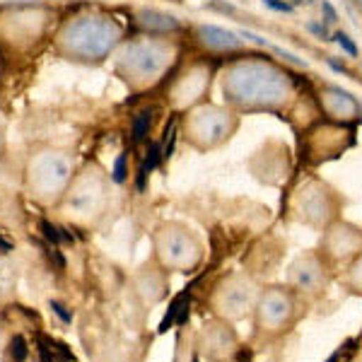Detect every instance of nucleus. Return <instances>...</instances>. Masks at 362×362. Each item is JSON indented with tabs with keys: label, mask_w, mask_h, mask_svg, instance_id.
Listing matches in <instances>:
<instances>
[{
	"label": "nucleus",
	"mask_w": 362,
	"mask_h": 362,
	"mask_svg": "<svg viewBox=\"0 0 362 362\" xmlns=\"http://www.w3.org/2000/svg\"><path fill=\"white\" fill-rule=\"evenodd\" d=\"M218 87L223 102L242 116L271 114L288 119L300 102L297 80L276 58L247 51L220 66Z\"/></svg>",
	"instance_id": "f257e3e1"
},
{
	"label": "nucleus",
	"mask_w": 362,
	"mask_h": 362,
	"mask_svg": "<svg viewBox=\"0 0 362 362\" xmlns=\"http://www.w3.org/2000/svg\"><path fill=\"white\" fill-rule=\"evenodd\" d=\"M126 37V25L116 15L99 8H83L61 17L51 34V49L70 66L102 68L112 61Z\"/></svg>",
	"instance_id": "f03ea898"
},
{
	"label": "nucleus",
	"mask_w": 362,
	"mask_h": 362,
	"mask_svg": "<svg viewBox=\"0 0 362 362\" xmlns=\"http://www.w3.org/2000/svg\"><path fill=\"white\" fill-rule=\"evenodd\" d=\"M184 56L181 34L133 32L112 56V68L119 83L131 95H145L167 83Z\"/></svg>",
	"instance_id": "7ed1b4c3"
},
{
	"label": "nucleus",
	"mask_w": 362,
	"mask_h": 362,
	"mask_svg": "<svg viewBox=\"0 0 362 362\" xmlns=\"http://www.w3.org/2000/svg\"><path fill=\"white\" fill-rule=\"evenodd\" d=\"M116 179L97 160H83L61 203L54 208L58 218L78 230H97L114 206Z\"/></svg>",
	"instance_id": "20e7f679"
},
{
	"label": "nucleus",
	"mask_w": 362,
	"mask_h": 362,
	"mask_svg": "<svg viewBox=\"0 0 362 362\" xmlns=\"http://www.w3.org/2000/svg\"><path fill=\"white\" fill-rule=\"evenodd\" d=\"M80 162L75 150L54 143H34L22 165V191L42 208H56Z\"/></svg>",
	"instance_id": "39448f33"
},
{
	"label": "nucleus",
	"mask_w": 362,
	"mask_h": 362,
	"mask_svg": "<svg viewBox=\"0 0 362 362\" xmlns=\"http://www.w3.org/2000/svg\"><path fill=\"white\" fill-rule=\"evenodd\" d=\"M242 119L244 116L232 107H227L225 102H206L181 114L179 136L191 150L208 155L215 153V150H223L225 145L235 140L239 128H242Z\"/></svg>",
	"instance_id": "423d86ee"
},
{
	"label": "nucleus",
	"mask_w": 362,
	"mask_h": 362,
	"mask_svg": "<svg viewBox=\"0 0 362 362\" xmlns=\"http://www.w3.org/2000/svg\"><path fill=\"white\" fill-rule=\"evenodd\" d=\"M58 22V8L51 3H5L0 5V46L8 51H32L44 39H51Z\"/></svg>",
	"instance_id": "0eeeda50"
},
{
	"label": "nucleus",
	"mask_w": 362,
	"mask_h": 362,
	"mask_svg": "<svg viewBox=\"0 0 362 362\" xmlns=\"http://www.w3.org/2000/svg\"><path fill=\"white\" fill-rule=\"evenodd\" d=\"M346 198L334 184L321 177H305L290 191L285 215L293 223L324 232L331 223L343 218Z\"/></svg>",
	"instance_id": "6e6552de"
},
{
	"label": "nucleus",
	"mask_w": 362,
	"mask_h": 362,
	"mask_svg": "<svg viewBox=\"0 0 362 362\" xmlns=\"http://www.w3.org/2000/svg\"><path fill=\"white\" fill-rule=\"evenodd\" d=\"M153 259L167 273H194L206 259V244L191 225L179 220H162L155 225Z\"/></svg>",
	"instance_id": "1a4fd4ad"
},
{
	"label": "nucleus",
	"mask_w": 362,
	"mask_h": 362,
	"mask_svg": "<svg viewBox=\"0 0 362 362\" xmlns=\"http://www.w3.org/2000/svg\"><path fill=\"white\" fill-rule=\"evenodd\" d=\"M220 66L208 56L181 58V63L172 70L165 87V104L174 114H184L198 104L210 102V92L218 80Z\"/></svg>",
	"instance_id": "9d476101"
},
{
	"label": "nucleus",
	"mask_w": 362,
	"mask_h": 362,
	"mask_svg": "<svg viewBox=\"0 0 362 362\" xmlns=\"http://www.w3.org/2000/svg\"><path fill=\"white\" fill-rule=\"evenodd\" d=\"M302 302L290 285H268L261 288V295L256 300V307L251 312L254 331L264 338H280L302 319Z\"/></svg>",
	"instance_id": "9b49d317"
},
{
	"label": "nucleus",
	"mask_w": 362,
	"mask_h": 362,
	"mask_svg": "<svg viewBox=\"0 0 362 362\" xmlns=\"http://www.w3.org/2000/svg\"><path fill=\"white\" fill-rule=\"evenodd\" d=\"M259 295H261V285L251 273L232 271L215 283L208 305L213 309L215 317L232 324V321L247 319L254 312Z\"/></svg>",
	"instance_id": "f8f14e48"
},
{
	"label": "nucleus",
	"mask_w": 362,
	"mask_h": 362,
	"mask_svg": "<svg viewBox=\"0 0 362 362\" xmlns=\"http://www.w3.org/2000/svg\"><path fill=\"white\" fill-rule=\"evenodd\" d=\"M355 126L317 119L302 131V160L312 167L334 162L355 145Z\"/></svg>",
	"instance_id": "ddd939ff"
},
{
	"label": "nucleus",
	"mask_w": 362,
	"mask_h": 362,
	"mask_svg": "<svg viewBox=\"0 0 362 362\" xmlns=\"http://www.w3.org/2000/svg\"><path fill=\"white\" fill-rule=\"evenodd\" d=\"M334 273V264L321 254V249H307L290 261L288 285L305 300H317L329 290Z\"/></svg>",
	"instance_id": "4468645a"
},
{
	"label": "nucleus",
	"mask_w": 362,
	"mask_h": 362,
	"mask_svg": "<svg viewBox=\"0 0 362 362\" xmlns=\"http://www.w3.org/2000/svg\"><path fill=\"white\" fill-rule=\"evenodd\" d=\"M186 37H189V44L194 46L198 54L213 58V61H218V58L230 61V58L251 51V46L247 42H242L235 32H230V29H225V27H218V25L194 22V25L186 27Z\"/></svg>",
	"instance_id": "2eb2a0df"
},
{
	"label": "nucleus",
	"mask_w": 362,
	"mask_h": 362,
	"mask_svg": "<svg viewBox=\"0 0 362 362\" xmlns=\"http://www.w3.org/2000/svg\"><path fill=\"white\" fill-rule=\"evenodd\" d=\"M319 249L334 264V268H346L350 261L362 254V227L346 218H338L336 223H331L321 232Z\"/></svg>",
	"instance_id": "dca6fc26"
},
{
	"label": "nucleus",
	"mask_w": 362,
	"mask_h": 362,
	"mask_svg": "<svg viewBox=\"0 0 362 362\" xmlns=\"http://www.w3.org/2000/svg\"><path fill=\"white\" fill-rule=\"evenodd\" d=\"M314 104H317L321 119L334 121V124L358 126L362 121V104L348 90L334 83H319L314 87Z\"/></svg>",
	"instance_id": "f3484780"
},
{
	"label": "nucleus",
	"mask_w": 362,
	"mask_h": 362,
	"mask_svg": "<svg viewBox=\"0 0 362 362\" xmlns=\"http://www.w3.org/2000/svg\"><path fill=\"white\" fill-rule=\"evenodd\" d=\"M201 348L206 350V355H210V358H225V355H230L237 348V334L230 321L215 317V321L206 324V329L201 334Z\"/></svg>",
	"instance_id": "a211bd4d"
},
{
	"label": "nucleus",
	"mask_w": 362,
	"mask_h": 362,
	"mask_svg": "<svg viewBox=\"0 0 362 362\" xmlns=\"http://www.w3.org/2000/svg\"><path fill=\"white\" fill-rule=\"evenodd\" d=\"M133 25H136V32L148 34H186V27H189L179 17L155 8H138L133 13Z\"/></svg>",
	"instance_id": "6ab92c4d"
},
{
	"label": "nucleus",
	"mask_w": 362,
	"mask_h": 362,
	"mask_svg": "<svg viewBox=\"0 0 362 362\" xmlns=\"http://www.w3.org/2000/svg\"><path fill=\"white\" fill-rule=\"evenodd\" d=\"M136 290L145 302L155 305L162 297L167 295V271L153 259L150 264H145L140 268V273L136 276Z\"/></svg>",
	"instance_id": "aec40b11"
},
{
	"label": "nucleus",
	"mask_w": 362,
	"mask_h": 362,
	"mask_svg": "<svg viewBox=\"0 0 362 362\" xmlns=\"http://www.w3.org/2000/svg\"><path fill=\"white\" fill-rule=\"evenodd\" d=\"M341 283L346 285V290L350 295L362 297V254L358 256V259L350 261L346 268H343Z\"/></svg>",
	"instance_id": "412c9836"
},
{
	"label": "nucleus",
	"mask_w": 362,
	"mask_h": 362,
	"mask_svg": "<svg viewBox=\"0 0 362 362\" xmlns=\"http://www.w3.org/2000/svg\"><path fill=\"white\" fill-rule=\"evenodd\" d=\"M17 276L5 261H0V302H8L15 295Z\"/></svg>",
	"instance_id": "4be33fe9"
},
{
	"label": "nucleus",
	"mask_w": 362,
	"mask_h": 362,
	"mask_svg": "<svg viewBox=\"0 0 362 362\" xmlns=\"http://www.w3.org/2000/svg\"><path fill=\"white\" fill-rule=\"evenodd\" d=\"M184 302H186V295H179L177 300L172 302V307L167 309V314H165V317H162V321H160V329H157L160 334H167V331L172 329L174 324H177L179 309H181V305H184Z\"/></svg>",
	"instance_id": "5701e85b"
},
{
	"label": "nucleus",
	"mask_w": 362,
	"mask_h": 362,
	"mask_svg": "<svg viewBox=\"0 0 362 362\" xmlns=\"http://www.w3.org/2000/svg\"><path fill=\"white\" fill-rule=\"evenodd\" d=\"M10 358H13V362H25L27 360V355H29V350H27V343H25V338H22L20 334L10 338Z\"/></svg>",
	"instance_id": "b1692460"
},
{
	"label": "nucleus",
	"mask_w": 362,
	"mask_h": 362,
	"mask_svg": "<svg viewBox=\"0 0 362 362\" xmlns=\"http://www.w3.org/2000/svg\"><path fill=\"white\" fill-rule=\"evenodd\" d=\"M5 160H8V131L0 124V167L5 165Z\"/></svg>",
	"instance_id": "393cba45"
},
{
	"label": "nucleus",
	"mask_w": 362,
	"mask_h": 362,
	"mask_svg": "<svg viewBox=\"0 0 362 362\" xmlns=\"http://www.w3.org/2000/svg\"><path fill=\"white\" fill-rule=\"evenodd\" d=\"M51 309H54V312L58 314V319H61L63 324H70V321H73V317H70V312L61 305V302H51Z\"/></svg>",
	"instance_id": "a878e982"
},
{
	"label": "nucleus",
	"mask_w": 362,
	"mask_h": 362,
	"mask_svg": "<svg viewBox=\"0 0 362 362\" xmlns=\"http://www.w3.org/2000/svg\"><path fill=\"white\" fill-rule=\"evenodd\" d=\"M51 346H54V348L58 350V353L63 355V360H68V362H73V360H75V358H73V353L68 350V346H63V343H51Z\"/></svg>",
	"instance_id": "bb28decb"
},
{
	"label": "nucleus",
	"mask_w": 362,
	"mask_h": 362,
	"mask_svg": "<svg viewBox=\"0 0 362 362\" xmlns=\"http://www.w3.org/2000/svg\"><path fill=\"white\" fill-rule=\"evenodd\" d=\"M348 5H350V8H353L358 15H362V0H348Z\"/></svg>",
	"instance_id": "cd10ccee"
},
{
	"label": "nucleus",
	"mask_w": 362,
	"mask_h": 362,
	"mask_svg": "<svg viewBox=\"0 0 362 362\" xmlns=\"http://www.w3.org/2000/svg\"><path fill=\"white\" fill-rule=\"evenodd\" d=\"M326 362H341V353H334V355H331V358L326 360Z\"/></svg>",
	"instance_id": "c85d7f7f"
},
{
	"label": "nucleus",
	"mask_w": 362,
	"mask_h": 362,
	"mask_svg": "<svg viewBox=\"0 0 362 362\" xmlns=\"http://www.w3.org/2000/svg\"><path fill=\"white\" fill-rule=\"evenodd\" d=\"M56 362H68V360H56Z\"/></svg>",
	"instance_id": "c756f323"
},
{
	"label": "nucleus",
	"mask_w": 362,
	"mask_h": 362,
	"mask_svg": "<svg viewBox=\"0 0 362 362\" xmlns=\"http://www.w3.org/2000/svg\"><path fill=\"white\" fill-rule=\"evenodd\" d=\"M360 346H362V334H360Z\"/></svg>",
	"instance_id": "7c9ffc66"
}]
</instances>
